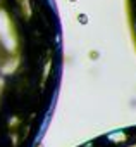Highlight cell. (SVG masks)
Wrapping results in <instances>:
<instances>
[{
  "mask_svg": "<svg viewBox=\"0 0 136 147\" xmlns=\"http://www.w3.org/2000/svg\"><path fill=\"white\" fill-rule=\"evenodd\" d=\"M69 2H76V0H69Z\"/></svg>",
  "mask_w": 136,
  "mask_h": 147,
  "instance_id": "obj_2",
  "label": "cell"
},
{
  "mask_svg": "<svg viewBox=\"0 0 136 147\" xmlns=\"http://www.w3.org/2000/svg\"><path fill=\"white\" fill-rule=\"evenodd\" d=\"M78 19H81V21H83L81 24H86V21H88V18H86L85 14H81V16H78Z\"/></svg>",
  "mask_w": 136,
  "mask_h": 147,
  "instance_id": "obj_1",
  "label": "cell"
}]
</instances>
